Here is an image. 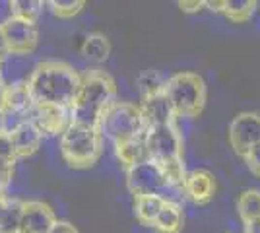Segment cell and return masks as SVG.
Segmentation results:
<instances>
[{"label":"cell","instance_id":"28","mask_svg":"<svg viewBox=\"0 0 260 233\" xmlns=\"http://www.w3.org/2000/svg\"><path fill=\"white\" fill-rule=\"evenodd\" d=\"M204 6H206V4H204L202 0H192V2H188V0H181V2H179V8H181L183 12H188V14L200 12Z\"/></svg>","mask_w":260,"mask_h":233},{"label":"cell","instance_id":"22","mask_svg":"<svg viewBox=\"0 0 260 233\" xmlns=\"http://www.w3.org/2000/svg\"><path fill=\"white\" fill-rule=\"evenodd\" d=\"M23 216V202L16 198H6V206H4V214L0 220V229L4 233H20V225H22Z\"/></svg>","mask_w":260,"mask_h":233},{"label":"cell","instance_id":"12","mask_svg":"<svg viewBox=\"0 0 260 233\" xmlns=\"http://www.w3.org/2000/svg\"><path fill=\"white\" fill-rule=\"evenodd\" d=\"M140 113L146 128H152V126H165V124H175L177 115L173 111V105L171 101L167 99L165 91L157 93V95H150V97H144L140 101Z\"/></svg>","mask_w":260,"mask_h":233},{"label":"cell","instance_id":"3","mask_svg":"<svg viewBox=\"0 0 260 233\" xmlns=\"http://www.w3.org/2000/svg\"><path fill=\"white\" fill-rule=\"evenodd\" d=\"M103 152V136L99 128L70 122L60 134V154L62 159L74 169H87L98 163Z\"/></svg>","mask_w":260,"mask_h":233},{"label":"cell","instance_id":"14","mask_svg":"<svg viewBox=\"0 0 260 233\" xmlns=\"http://www.w3.org/2000/svg\"><path fill=\"white\" fill-rule=\"evenodd\" d=\"M12 142H14V148H16V154L18 157H27V155H33L39 146L43 142V134L37 130V126L31 124L29 121H25L23 124H20L14 132H10Z\"/></svg>","mask_w":260,"mask_h":233},{"label":"cell","instance_id":"37","mask_svg":"<svg viewBox=\"0 0 260 233\" xmlns=\"http://www.w3.org/2000/svg\"><path fill=\"white\" fill-rule=\"evenodd\" d=\"M4 132V126H2V111H0V134Z\"/></svg>","mask_w":260,"mask_h":233},{"label":"cell","instance_id":"16","mask_svg":"<svg viewBox=\"0 0 260 233\" xmlns=\"http://www.w3.org/2000/svg\"><path fill=\"white\" fill-rule=\"evenodd\" d=\"M115 150H117V157L122 165L132 167L136 163H142L148 157V150H146V140H144V134L142 136H136L132 140H126V142H120V144H115Z\"/></svg>","mask_w":260,"mask_h":233},{"label":"cell","instance_id":"31","mask_svg":"<svg viewBox=\"0 0 260 233\" xmlns=\"http://www.w3.org/2000/svg\"><path fill=\"white\" fill-rule=\"evenodd\" d=\"M10 55V49H8V43H6V37H4V31L0 27V62Z\"/></svg>","mask_w":260,"mask_h":233},{"label":"cell","instance_id":"38","mask_svg":"<svg viewBox=\"0 0 260 233\" xmlns=\"http://www.w3.org/2000/svg\"><path fill=\"white\" fill-rule=\"evenodd\" d=\"M0 80H2V62H0Z\"/></svg>","mask_w":260,"mask_h":233},{"label":"cell","instance_id":"35","mask_svg":"<svg viewBox=\"0 0 260 233\" xmlns=\"http://www.w3.org/2000/svg\"><path fill=\"white\" fill-rule=\"evenodd\" d=\"M6 185H8V183H6V181H2V179H0V200L4 198V190H6Z\"/></svg>","mask_w":260,"mask_h":233},{"label":"cell","instance_id":"21","mask_svg":"<svg viewBox=\"0 0 260 233\" xmlns=\"http://www.w3.org/2000/svg\"><path fill=\"white\" fill-rule=\"evenodd\" d=\"M237 212L243 223L250 220H260V190H243L237 198Z\"/></svg>","mask_w":260,"mask_h":233},{"label":"cell","instance_id":"18","mask_svg":"<svg viewBox=\"0 0 260 233\" xmlns=\"http://www.w3.org/2000/svg\"><path fill=\"white\" fill-rule=\"evenodd\" d=\"M33 107V99L29 95V89H27V82H20V84H12L8 86V93H6V105L4 109L14 113H20L25 115Z\"/></svg>","mask_w":260,"mask_h":233},{"label":"cell","instance_id":"13","mask_svg":"<svg viewBox=\"0 0 260 233\" xmlns=\"http://www.w3.org/2000/svg\"><path fill=\"white\" fill-rule=\"evenodd\" d=\"M184 194L194 204H208L216 194V177L206 169H194L186 175Z\"/></svg>","mask_w":260,"mask_h":233},{"label":"cell","instance_id":"34","mask_svg":"<svg viewBox=\"0 0 260 233\" xmlns=\"http://www.w3.org/2000/svg\"><path fill=\"white\" fill-rule=\"evenodd\" d=\"M6 93H8V86L0 80V111H2L4 105H6Z\"/></svg>","mask_w":260,"mask_h":233},{"label":"cell","instance_id":"17","mask_svg":"<svg viewBox=\"0 0 260 233\" xmlns=\"http://www.w3.org/2000/svg\"><path fill=\"white\" fill-rule=\"evenodd\" d=\"M183 206L165 204L152 227L157 233H179L183 229Z\"/></svg>","mask_w":260,"mask_h":233},{"label":"cell","instance_id":"4","mask_svg":"<svg viewBox=\"0 0 260 233\" xmlns=\"http://www.w3.org/2000/svg\"><path fill=\"white\" fill-rule=\"evenodd\" d=\"M165 95L177 117H198L206 105V82L196 72H177L167 78Z\"/></svg>","mask_w":260,"mask_h":233},{"label":"cell","instance_id":"5","mask_svg":"<svg viewBox=\"0 0 260 233\" xmlns=\"http://www.w3.org/2000/svg\"><path fill=\"white\" fill-rule=\"evenodd\" d=\"M101 136H107L115 144L132 140L146 132L140 107L128 101H115L99 122Z\"/></svg>","mask_w":260,"mask_h":233},{"label":"cell","instance_id":"15","mask_svg":"<svg viewBox=\"0 0 260 233\" xmlns=\"http://www.w3.org/2000/svg\"><path fill=\"white\" fill-rule=\"evenodd\" d=\"M80 53L87 62L101 64L111 55V41L103 34H89L84 37V41L80 45Z\"/></svg>","mask_w":260,"mask_h":233},{"label":"cell","instance_id":"27","mask_svg":"<svg viewBox=\"0 0 260 233\" xmlns=\"http://www.w3.org/2000/svg\"><path fill=\"white\" fill-rule=\"evenodd\" d=\"M245 165L249 167V171L254 177H260V144L252 146L249 152L245 154Z\"/></svg>","mask_w":260,"mask_h":233},{"label":"cell","instance_id":"6","mask_svg":"<svg viewBox=\"0 0 260 233\" xmlns=\"http://www.w3.org/2000/svg\"><path fill=\"white\" fill-rule=\"evenodd\" d=\"M148 157L157 163L183 159V138L175 124L152 126L144 132Z\"/></svg>","mask_w":260,"mask_h":233},{"label":"cell","instance_id":"8","mask_svg":"<svg viewBox=\"0 0 260 233\" xmlns=\"http://www.w3.org/2000/svg\"><path fill=\"white\" fill-rule=\"evenodd\" d=\"M229 144L235 154L245 157L252 146L260 144V115L252 111H243L229 122Z\"/></svg>","mask_w":260,"mask_h":233},{"label":"cell","instance_id":"7","mask_svg":"<svg viewBox=\"0 0 260 233\" xmlns=\"http://www.w3.org/2000/svg\"><path fill=\"white\" fill-rule=\"evenodd\" d=\"M169 181L163 173L161 165L153 159H146L126 169V189L134 198L140 196H159Z\"/></svg>","mask_w":260,"mask_h":233},{"label":"cell","instance_id":"39","mask_svg":"<svg viewBox=\"0 0 260 233\" xmlns=\"http://www.w3.org/2000/svg\"><path fill=\"white\" fill-rule=\"evenodd\" d=\"M0 233H4V231H2V229H0Z\"/></svg>","mask_w":260,"mask_h":233},{"label":"cell","instance_id":"25","mask_svg":"<svg viewBox=\"0 0 260 233\" xmlns=\"http://www.w3.org/2000/svg\"><path fill=\"white\" fill-rule=\"evenodd\" d=\"M47 6L51 8V12L56 18L68 20V18H74L76 14L84 10L86 2L84 0H51V2H47Z\"/></svg>","mask_w":260,"mask_h":233},{"label":"cell","instance_id":"20","mask_svg":"<svg viewBox=\"0 0 260 233\" xmlns=\"http://www.w3.org/2000/svg\"><path fill=\"white\" fill-rule=\"evenodd\" d=\"M165 84L167 80L163 78V74L159 70H144L138 74L136 78V86H138V91L142 93V99L144 97H150V95H157V93H163L165 91Z\"/></svg>","mask_w":260,"mask_h":233},{"label":"cell","instance_id":"29","mask_svg":"<svg viewBox=\"0 0 260 233\" xmlns=\"http://www.w3.org/2000/svg\"><path fill=\"white\" fill-rule=\"evenodd\" d=\"M49 233H78V229L68 222H56Z\"/></svg>","mask_w":260,"mask_h":233},{"label":"cell","instance_id":"10","mask_svg":"<svg viewBox=\"0 0 260 233\" xmlns=\"http://www.w3.org/2000/svg\"><path fill=\"white\" fill-rule=\"evenodd\" d=\"M27 121L37 126V130L43 134H62L66 126L70 124V111L62 107H54V105H37L33 103V107L27 113Z\"/></svg>","mask_w":260,"mask_h":233},{"label":"cell","instance_id":"1","mask_svg":"<svg viewBox=\"0 0 260 233\" xmlns=\"http://www.w3.org/2000/svg\"><path fill=\"white\" fill-rule=\"evenodd\" d=\"M82 74L60 60H45L33 68L27 89L33 103L68 109L74 105Z\"/></svg>","mask_w":260,"mask_h":233},{"label":"cell","instance_id":"11","mask_svg":"<svg viewBox=\"0 0 260 233\" xmlns=\"http://www.w3.org/2000/svg\"><path fill=\"white\" fill-rule=\"evenodd\" d=\"M58 222L53 208L39 200L23 202V216L20 233H49Z\"/></svg>","mask_w":260,"mask_h":233},{"label":"cell","instance_id":"26","mask_svg":"<svg viewBox=\"0 0 260 233\" xmlns=\"http://www.w3.org/2000/svg\"><path fill=\"white\" fill-rule=\"evenodd\" d=\"M18 154H16V148L12 142V136L6 132L0 134V161H6V163H16Z\"/></svg>","mask_w":260,"mask_h":233},{"label":"cell","instance_id":"24","mask_svg":"<svg viewBox=\"0 0 260 233\" xmlns=\"http://www.w3.org/2000/svg\"><path fill=\"white\" fill-rule=\"evenodd\" d=\"M254 8H256L254 0H225L221 14H225V18H229L231 22L243 23L252 16Z\"/></svg>","mask_w":260,"mask_h":233},{"label":"cell","instance_id":"19","mask_svg":"<svg viewBox=\"0 0 260 233\" xmlns=\"http://www.w3.org/2000/svg\"><path fill=\"white\" fill-rule=\"evenodd\" d=\"M163 206H165V202L159 196H155V194L134 198V214H136V218L140 220V223L150 225V227L157 220V216H159Z\"/></svg>","mask_w":260,"mask_h":233},{"label":"cell","instance_id":"9","mask_svg":"<svg viewBox=\"0 0 260 233\" xmlns=\"http://www.w3.org/2000/svg\"><path fill=\"white\" fill-rule=\"evenodd\" d=\"M2 31L6 37L10 55H29L35 51L37 41H39V31H37L35 22H27L22 18L12 16L10 20L2 25Z\"/></svg>","mask_w":260,"mask_h":233},{"label":"cell","instance_id":"30","mask_svg":"<svg viewBox=\"0 0 260 233\" xmlns=\"http://www.w3.org/2000/svg\"><path fill=\"white\" fill-rule=\"evenodd\" d=\"M12 18V8H10V2H2L0 0V27L4 25V23L8 22Z\"/></svg>","mask_w":260,"mask_h":233},{"label":"cell","instance_id":"23","mask_svg":"<svg viewBox=\"0 0 260 233\" xmlns=\"http://www.w3.org/2000/svg\"><path fill=\"white\" fill-rule=\"evenodd\" d=\"M45 6L47 4L41 2V0H10V8L14 18H22V20L35 23H37V18L43 14Z\"/></svg>","mask_w":260,"mask_h":233},{"label":"cell","instance_id":"33","mask_svg":"<svg viewBox=\"0 0 260 233\" xmlns=\"http://www.w3.org/2000/svg\"><path fill=\"white\" fill-rule=\"evenodd\" d=\"M245 233H260V220L245 222Z\"/></svg>","mask_w":260,"mask_h":233},{"label":"cell","instance_id":"32","mask_svg":"<svg viewBox=\"0 0 260 233\" xmlns=\"http://www.w3.org/2000/svg\"><path fill=\"white\" fill-rule=\"evenodd\" d=\"M206 4V8H210L212 12H223V6H225V0H208V2H204Z\"/></svg>","mask_w":260,"mask_h":233},{"label":"cell","instance_id":"2","mask_svg":"<svg viewBox=\"0 0 260 233\" xmlns=\"http://www.w3.org/2000/svg\"><path fill=\"white\" fill-rule=\"evenodd\" d=\"M117 101V84L105 70H87L82 74L80 89L70 107V121L99 128L107 109Z\"/></svg>","mask_w":260,"mask_h":233},{"label":"cell","instance_id":"36","mask_svg":"<svg viewBox=\"0 0 260 233\" xmlns=\"http://www.w3.org/2000/svg\"><path fill=\"white\" fill-rule=\"evenodd\" d=\"M4 206H6V198L0 200V220H2V214H4Z\"/></svg>","mask_w":260,"mask_h":233}]
</instances>
